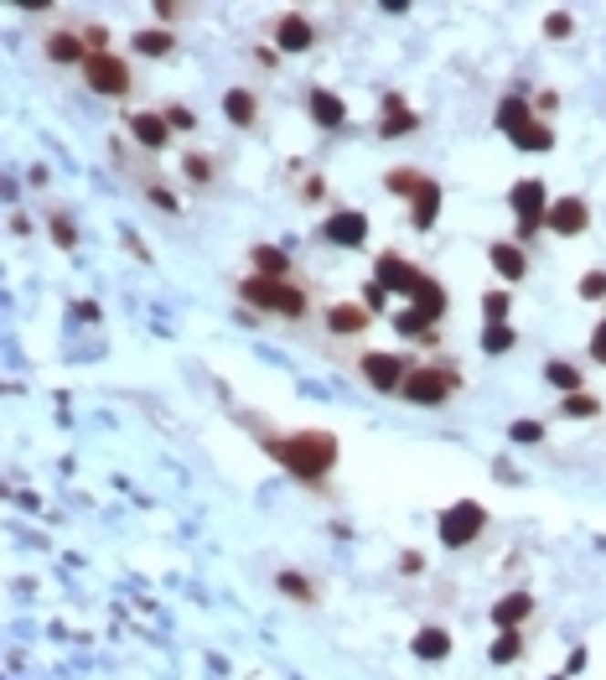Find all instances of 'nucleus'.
<instances>
[{
  "instance_id": "nucleus-1",
  "label": "nucleus",
  "mask_w": 606,
  "mask_h": 680,
  "mask_svg": "<svg viewBox=\"0 0 606 680\" xmlns=\"http://www.w3.org/2000/svg\"><path fill=\"white\" fill-rule=\"evenodd\" d=\"M265 452L301 483H321L337 462V437L332 431H296V437H265Z\"/></svg>"
},
{
  "instance_id": "nucleus-2",
  "label": "nucleus",
  "mask_w": 606,
  "mask_h": 680,
  "mask_svg": "<svg viewBox=\"0 0 606 680\" xmlns=\"http://www.w3.org/2000/svg\"><path fill=\"white\" fill-rule=\"evenodd\" d=\"M497 125L513 135V146H518V151H549V146H555L549 125L534 120V104H528L524 94H508L503 104H497Z\"/></svg>"
},
{
  "instance_id": "nucleus-3",
  "label": "nucleus",
  "mask_w": 606,
  "mask_h": 680,
  "mask_svg": "<svg viewBox=\"0 0 606 680\" xmlns=\"http://www.w3.org/2000/svg\"><path fill=\"white\" fill-rule=\"evenodd\" d=\"M239 296L259 312H275V317H306V296L290 286V281H265V276H249L239 281Z\"/></svg>"
},
{
  "instance_id": "nucleus-4",
  "label": "nucleus",
  "mask_w": 606,
  "mask_h": 680,
  "mask_svg": "<svg viewBox=\"0 0 606 680\" xmlns=\"http://www.w3.org/2000/svg\"><path fill=\"white\" fill-rule=\"evenodd\" d=\"M456 389H462V374L456 369H446V364H425V369H420L415 364L399 395H404L410 405H441V400H451Z\"/></svg>"
},
{
  "instance_id": "nucleus-5",
  "label": "nucleus",
  "mask_w": 606,
  "mask_h": 680,
  "mask_svg": "<svg viewBox=\"0 0 606 680\" xmlns=\"http://www.w3.org/2000/svg\"><path fill=\"white\" fill-rule=\"evenodd\" d=\"M508 203H513V213H518V239L513 244L534 239V234L544 228V218H549V187H544L539 177H518L513 193H508Z\"/></svg>"
},
{
  "instance_id": "nucleus-6",
  "label": "nucleus",
  "mask_w": 606,
  "mask_h": 680,
  "mask_svg": "<svg viewBox=\"0 0 606 680\" xmlns=\"http://www.w3.org/2000/svg\"><path fill=\"white\" fill-rule=\"evenodd\" d=\"M482 525H487V515H482V504L477 499H462V504H451L446 515H441V546H451V551H462V546H472L482 535Z\"/></svg>"
},
{
  "instance_id": "nucleus-7",
  "label": "nucleus",
  "mask_w": 606,
  "mask_h": 680,
  "mask_svg": "<svg viewBox=\"0 0 606 680\" xmlns=\"http://www.w3.org/2000/svg\"><path fill=\"white\" fill-rule=\"evenodd\" d=\"M83 79L94 94H110V99H125L130 94V68L125 58H114V52H89V63H83Z\"/></svg>"
},
{
  "instance_id": "nucleus-8",
  "label": "nucleus",
  "mask_w": 606,
  "mask_h": 680,
  "mask_svg": "<svg viewBox=\"0 0 606 680\" xmlns=\"http://www.w3.org/2000/svg\"><path fill=\"white\" fill-rule=\"evenodd\" d=\"M410 354H363V379L379 395H399L404 389V379H410Z\"/></svg>"
},
{
  "instance_id": "nucleus-9",
  "label": "nucleus",
  "mask_w": 606,
  "mask_h": 680,
  "mask_svg": "<svg viewBox=\"0 0 606 680\" xmlns=\"http://www.w3.org/2000/svg\"><path fill=\"white\" fill-rule=\"evenodd\" d=\"M321 239H327V244H342V250H358V244L368 239V218H363V213H352V208H337V213H327Z\"/></svg>"
},
{
  "instance_id": "nucleus-10",
  "label": "nucleus",
  "mask_w": 606,
  "mask_h": 680,
  "mask_svg": "<svg viewBox=\"0 0 606 680\" xmlns=\"http://www.w3.org/2000/svg\"><path fill=\"white\" fill-rule=\"evenodd\" d=\"M425 281V271H415L410 260H399L394 250H383L379 255V286L383 292H399V296H415V286Z\"/></svg>"
},
{
  "instance_id": "nucleus-11",
  "label": "nucleus",
  "mask_w": 606,
  "mask_h": 680,
  "mask_svg": "<svg viewBox=\"0 0 606 680\" xmlns=\"http://www.w3.org/2000/svg\"><path fill=\"white\" fill-rule=\"evenodd\" d=\"M586 224H590L586 197H559V203H549V218H544V228H555V234H565V239L586 234Z\"/></svg>"
},
{
  "instance_id": "nucleus-12",
  "label": "nucleus",
  "mask_w": 606,
  "mask_h": 680,
  "mask_svg": "<svg viewBox=\"0 0 606 680\" xmlns=\"http://www.w3.org/2000/svg\"><path fill=\"white\" fill-rule=\"evenodd\" d=\"M317 42V27L301 16V11H286V16L275 21V48L280 52H306Z\"/></svg>"
},
{
  "instance_id": "nucleus-13",
  "label": "nucleus",
  "mask_w": 606,
  "mask_h": 680,
  "mask_svg": "<svg viewBox=\"0 0 606 680\" xmlns=\"http://www.w3.org/2000/svg\"><path fill=\"white\" fill-rule=\"evenodd\" d=\"M130 135H135L145 151H166V146H172V125H166V114H156V110L130 114Z\"/></svg>"
},
{
  "instance_id": "nucleus-14",
  "label": "nucleus",
  "mask_w": 606,
  "mask_h": 680,
  "mask_svg": "<svg viewBox=\"0 0 606 680\" xmlns=\"http://www.w3.org/2000/svg\"><path fill=\"white\" fill-rule=\"evenodd\" d=\"M368 317H373V312H368L363 302H337V307H327V327H332L337 338H352V333H363Z\"/></svg>"
},
{
  "instance_id": "nucleus-15",
  "label": "nucleus",
  "mask_w": 606,
  "mask_h": 680,
  "mask_svg": "<svg viewBox=\"0 0 606 680\" xmlns=\"http://www.w3.org/2000/svg\"><path fill=\"white\" fill-rule=\"evenodd\" d=\"M415 125H420V114H415V110H404V99H399V94H383V125H379L383 141H394V135H410Z\"/></svg>"
},
{
  "instance_id": "nucleus-16",
  "label": "nucleus",
  "mask_w": 606,
  "mask_h": 680,
  "mask_svg": "<svg viewBox=\"0 0 606 680\" xmlns=\"http://www.w3.org/2000/svg\"><path fill=\"white\" fill-rule=\"evenodd\" d=\"M487 260L497 265V276H503V281H524V271H528L524 244H513V239H497L493 250H487Z\"/></svg>"
},
{
  "instance_id": "nucleus-17",
  "label": "nucleus",
  "mask_w": 606,
  "mask_h": 680,
  "mask_svg": "<svg viewBox=\"0 0 606 680\" xmlns=\"http://www.w3.org/2000/svg\"><path fill=\"white\" fill-rule=\"evenodd\" d=\"M528 613H534V592H508V598L493 602V623H497V629H518Z\"/></svg>"
},
{
  "instance_id": "nucleus-18",
  "label": "nucleus",
  "mask_w": 606,
  "mask_h": 680,
  "mask_svg": "<svg viewBox=\"0 0 606 680\" xmlns=\"http://www.w3.org/2000/svg\"><path fill=\"white\" fill-rule=\"evenodd\" d=\"M47 58H52V63H89V37H78V32H52V37H47Z\"/></svg>"
},
{
  "instance_id": "nucleus-19",
  "label": "nucleus",
  "mask_w": 606,
  "mask_h": 680,
  "mask_svg": "<svg viewBox=\"0 0 606 680\" xmlns=\"http://www.w3.org/2000/svg\"><path fill=\"white\" fill-rule=\"evenodd\" d=\"M410 307H415V317H425V323H435L441 312H446V292H441V281H420L415 296H410Z\"/></svg>"
},
{
  "instance_id": "nucleus-20",
  "label": "nucleus",
  "mask_w": 606,
  "mask_h": 680,
  "mask_svg": "<svg viewBox=\"0 0 606 680\" xmlns=\"http://www.w3.org/2000/svg\"><path fill=\"white\" fill-rule=\"evenodd\" d=\"M311 120H317V125H327V130H337L342 120H348V104H342L332 89H311Z\"/></svg>"
},
{
  "instance_id": "nucleus-21",
  "label": "nucleus",
  "mask_w": 606,
  "mask_h": 680,
  "mask_svg": "<svg viewBox=\"0 0 606 680\" xmlns=\"http://www.w3.org/2000/svg\"><path fill=\"white\" fill-rule=\"evenodd\" d=\"M410 649H415L420 660H446V654H451V633L441 629V623H425V629L410 639Z\"/></svg>"
},
{
  "instance_id": "nucleus-22",
  "label": "nucleus",
  "mask_w": 606,
  "mask_h": 680,
  "mask_svg": "<svg viewBox=\"0 0 606 680\" xmlns=\"http://www.w3.org/2000/svg\"><path fill=\"white\" fill-rule=\"evenodd\" d=\"M249 260L259 265V276H265V281H286L290 276V255H286V250H275V244H255Z\"/></svg>"
},
{
  "instance_id": "nucleus-23",
  "label": "nucleus",
  "mask_w": 606,
  "mask_h": 680,
  "mask_svg": "<svg viewBox=\"0 0 606 680\" xmlns=\"http://www.w3.org/2000/svg\"><path fill=\"white\" fill-rule=\"evenodd\" d=\"M224 114L234 120V125H255V120H259V99L249 94V89H228V94H224Z\"/></svg>"
},
{
  "instance_id": "nucleus-24",
  "label": "nucleus",
  "mask_w": 606,
  "mask_h": 680,
  "mask_svg": "<svg viewBox=\"0 0 606 680\" xmlns=\"http://www.w3.org/2000/svg\"><path fill=\"white\" fill-rule=\"evenodd\" d=\"M410 203H415V228H435V213H441V182H425Z\"/></svg>"
},
{
  "instance_id": "nucleus-25",
  "label": "nucleus",
  "mask_w": 606,
  "mask_h": 680,
  "mask_svg": "<svg viewBox=\"0 0 606 680\" xmlns=\"http://www.w3.org/2000/svg\"><path fill=\"white\" fill-rule=\"evenodd\" d=\"M544 379H549L555 389H565V395H580V389H586L580 369H575V364H565V358H549V364H544Z\"/></svg>"
},
{
  "instance_id": "nucleus-26",
  "label": "nucleus",
  "mask_w": 606,
  "mask_h": 680,
  "mask_svg": "<svg viewBox=\"0 0 606 680\" xmlns=\"http://www.w3.org/2000/svg\"><path fill=\"white\" fill-rule=\"evenodd\" d=\"M425 182H431V177H425V172H415V166H394V172L383 177V187H389L394 197H415Z\"/></svg>"
},
{
  "instance_id": "nucleus-27",
  "label": "nucleus",
  "mask_w": 606,
  "mask_h": 680,
  "mask_svg": "<svg viewBox=\"0 0 606 680\" xmlns=\"http://www.w3.org/2000/svg\"><path fill=\"white\" fill-rule=\"evenodd\" d=\"M135 52H145V58H166L172 52V32H161V27H151V32H135V42H130Z\"/></svg>"
},
{
  "instance_id": "nucleus-28",
  "label": "nucleus",
  "mask_w": 606,
  "mask_h": 680,
  "mask_svg": "<svg viewBox=\"0 0 606 680\" xmlns=\"http://www.w3.org/2000/svg\"><path fill=\"white\" fill-rule=\"evenodd\" d=\"M275 587H280L286 598H296V602H317V587L306 582L301 571H280V577H275Z\"/></svg>"
},
{
  "instance_id": "nucleus-29",
  "label": "nucleus",
  "mask_w": 606,
  "mask_h": 680,
  "mask_svg": "<svg viewBox=\"0 0 606 680\" xmlns=\"http://www.w3.org/2000/svg\"><path fill=\"white\" fill-rule=\"evenodd\" d=\"M518 654H524V633L503 629V639H493V664H513Z\"/></svg>"
},
{
  "instance_id": "nucleus-30",
  "label": "nucleus",
  "mask_w": 606,
  "mask_h": 680,
  "mask_svg": "<svg viewBox=\"0 0 606 680\" xmlns=\"http://www.w3.org/2000/svg\"><path fill=\"white\" fill-rule=\"evenodd\" d=\"M482 348H487V354H508V348H513V327L508 323H487V327H482Z\"/></svg>"
},
{
  "instance_id": "nucleus-31",
  "label": "nucleus",
  "mask_w": 606,
  "mask_h": 680,
  "mask_svg": "<svg viewBox=\"0 0 606 680\" xmlns=\"http://www.w3.org/2000/svg\"><path fill=\"white\" fill-rule=\"evenodd\" d=\"M508 292H487L482 296V317H487V323H508Z\"/></svg>"
},
{
  "instance_id": "nucleus-32",
  "label": "nucleus",
  "mask_w": 606,
  "mask_h": 680,
  "mask_svg": "<svg viewBox=\"0 0 606 680\" xmlns=\"http://www.w3.org/2000/svg\"><path fill=\"white\" fill-rule=\"evenodd\" d=\"M559 410H565V416H596L601 405H596V395H586V389H580V395H565V400H559Z\"/></svg>"
},
{
  "instance_id": "nucleus-33",
  "label": "nucleus",
  "mask_w": 606,
  "mask_h": 680,
  "mask_svg": "<svg viewBox=\"0 0 606 680\" xmlns=\"http://www.w3.org/2000/svg\"><path fill=\"white\" fill-rule=\"evenodd\" d=\"M47 224H52V239L63 244V250H73V244H78V228H73V218H68V213H52Z\"/></svg>"
},
{
  "instance_id": "nucleus-34",
  "label": "nucleus",
  "mask_w": 606,
  "mask_h": 680,
  "mask_svg": "<svg viewBox=\"0 0 606 680\" xmlns=\"http://www.w3.org/2000/svg\"><path fill=\"white\" fill-rule=\"evenodd\" d=\"M570 32H575L570 11H549V21H544V37H555V42H565Z\"/></svg>"
},
{
  "instance_id": "nucleus-35",
  "label": "nucleus",
  "mask_w": 606,
  "mask_h": 680,
  "mask_svg": "<svg viewBox=\"0 0 606 680\" xmlns=\"http://www.w3.org/2000/svg\"><path fill=\"white\" fill-rule=\"evenodd\" d=\"M508 437L518 441V447H528V441H539V437H544V426H539V421H528V416H524V421H513V426H508Z\"/></svg>"
},
{
  "instance_id": "nucleus-36",
  "label": "nucleus",
  "mask_w": 606,
  "mask_h": 680,
  "mask_svg": "<svg viewBox=\"0 0 606 680\" xmlns=\"http://www.w3.org/2000/svg\"><path fill=\"white\" fill-rule=\"evenodd\" d=\"M187 177L197 182V187H203V182H213V162H208V156H197V151H192V156H187Z\"/></svg>"
},
{
  "instance_id": "nucleus-37",
  "label": "nucleus",
  "mask_w": 606,
  "mask_h": 680,
  "mask_svg": "<svg viewBox=\"0 0 606 680\" xmlns=\"http://www.w3.org/2000/svg\"><path fill=\"white\" fill-rule=\"evenodd\" d=\"M580 296H586V302H601L606 296V271H590V276L580 281Z\"/></svg>"
},
{
  "instance_id": "nucleus-38",
  "label": "nucleus",
  "mask_w": 606,
  "mask_h": 680,
  "mask_svg": "<svg viewBox=\"0 0 606 680\" xmlns=\"http://www.w3.org/2000/svg\"><path fill=\"white\" fill-rule=\"evenodd\" d=\"M394 327L404 333V338H420V333H425L431 323H425V317H415V312H399V317H394Z\"/></svg>"
},
{
  "instance_id": "nucleus-39",
  "label": "nucleus",
  "mask_w": 606,
  "mask_h": 680,
  "mask_svg": "<svg viewBox=\"0 0 606 680\" xmlns=\"http://www.w3.org/2000/svg\"><path fill=\"white\" fill-rule=\"evenodd\" d=\"M590 358H596V364H606V317L596 323V333H590Z\"/></svg>"
},
{
  "instance_id": "nucleus-40",
  "label": "nucleus",
  "mask_w": 606,
  "mask_h": 680,
  "mask_svg": "<svg viewBox=\"0 0 606 680\" xmlns=\"http://www.w3.org/2000/svg\"><path fill=\"white\" fill-rule=\"evenodd\" d=\"M383 296H389V292H383L379 281H368V286H363V307H368V312H379V307H383Z\"/></svg>"
},
{
  "instance_id": "nucleus-41",
  "label": "nucleus",
  "mask_w": 606,
  "mask_h": 680,
  "mask_svg": "<svg viewBox=\"0 0 606 680\" xmlns=\"http://www.w3.org/2000/svg\"><path fill=\"white\" fill-rule=\"evenodd\" d=\"M166 125H172V130H192V110H166Z\"/></svg>"
},
{
  "instance_id": "nucleus-42",
  "label": "nucleus",
  "mask_w": 606,
  "mask_h": 680,
  "mask_svg": "<svg viewBox=\"0 0 606 680\" xmlns=\"http://www.w3.org/2000/svg\"><path fill=\"white\" fill-rule=\"evenodd\" d=\"M182 11H187V5H172V0H156V16H161V21H176Z\"/></svg>"
},
{
  "instance_id": "nucleus-43",
  "label": "nucleus",
  "mask_w": 606,
  "mask_h": 680,
  "mask_svg": "<svg viewBox=\"0 0 606 680\" xmlns=\"http://www.w3.org/2000/svg\"><path fill=\"white\" fill-rule=\"evenodd\" d=\"M399 567H404V571H410V577H415V571H425V556H420V551H410V556H404V561H399Z\"/></svg>"
},
{
  "instance_id": "nucleus-44",
  "label": "nucleus",
  "mask_w": 606,
  "mask_h": 680,
  "mask_svg": "<svg viewBox=\"0 0 606 680\" xmlns=\"http://www.w3.org/2000/svg\"><path fill=\"white\" fill-rule=\"evenodd\" d=\"M565 670H570V675H575V670H586V649H570V660H565Z\"/></svg>"
},
{
  "instance_id": "nucleus-45",
  "label": "nucleus",
  "mask_w": 606,
  "mask_h": 680,
  "mask_svg": "<svg viewBox=\"0 0 606 680\" xmlns=\"http://www.w3.org/2000/svg\"><path fill=\"white\" fill-rule=\"evenodd\" d=\"M549 680H565V675H549Z\"/></svg>"
}]
</instances>
